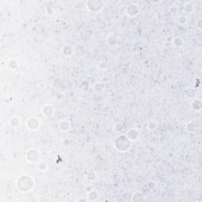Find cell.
Segmentation results:
<instances>
[{
    "mask_svg": "<svg viewBox=\"0 0 202 202\" xmlns=\"http://www.w3.org/2000/svg\"><path fill=\"white\" fill-rule=\"evenodd\" d=\"M33 185H34V182H33L32 178L28 175H23L22 177H20L16 183L18 189L24 193L30 191Z\"/></svg>",
    "mask_w": 202,
    "mask_h": 202,
    "instance_id": "obj_1",
    "label": "cell"
},
{
    "mask_svg": "<svg viewBox=\"0 0 202 202\" xmlns=\"http://www.w3.org/2000/svg\"><path fill=\"white\" fill-rule=\"evenodd\" d=\"M131 141L126 137V135H121L116 138L115 141V147L119 152H126L130 149Z\"/></svg>",
    "mask_w": 202,
    "mask_h": 202,
    "instance_id": "obj_2",
    "label": "cell"
},
{
    "mask_svg": "<svg viewBox=\"0 0 202 202\" xmlns=\"http://www.w3.org/2000/svg\"><path fill=\"white\" fill-rule=\"evenodd\" d=\"M87 8L92 12H99L102 9V4L100 2L98 1H92V2H87Z\"/></svg>",
    "mask_w": 202,
    "mask_h": 202,
    "instance_id": "obj_3",
    "label": "cell"
},
{
    "mask_svg": "<svg viewBox=\"0 0 202 202\" xmlns=\"http://www.w3.org/2000/svg\"><path fill=\"white\" fill-rule=\"evenodd\" d=\"M26 126L27 128L31 130H35L39 127L40 126V121L39 119L35 117H32V118H28V120L26 122Z\"/></svg>",
    "mask_w": 202,
    "mask_h": 202,
    "instance_id": "obj_4",
    "label": "cell"
},
{
    "mask_svg": "<svg viewBox=\"0 0 202 202\" xmlns=\"http://www.w3.org/2000/svg\"><path fill=\"white\" fill-rule=\"evenodd\" d=\"M38 158V152L35 149H29L26 153V159L29 162L36 161Z\"/></svg>",
    "mask_w": 202,
    "mask_h": 202,
    "instance_id": "obj_5",
    "label": "cell"
},
{
    "mask_svg": "<svg viewBox=\"0 0 202 202\" xmlns=\"http://www.w3.org/2000/svg\"><path fill=\"white\" fill-rule=\"evenodd\" d=\"M42 113L43 115H45V116H51V115H53L54 113V108H53L52 106L51 105H45L42 108Z\"/></svg>",
    "mask_w": 202,
    "mask_h": 202,
    "instance_id": "obj_6",
    "label": "cell"
},
{
    "mask_svg": "<svg viewBox=\"0 0 202 202\" xmlns=\"http://www.w3.org/2000/svg\"><path fill=\"white\" fill-rule=\"evenodd\" d=\"M126 137L129 138V140L130 141H135L138 138V134H137V132L135 130L131 129V130H130L127 132Z\"/></svg>",
    "mask_w": 202,
    "mask_h": 202,
    "instance_id": "obj_7",
    "label": "cell"
},
{
    "mask_svg": "<svg viewBox=\"0 0 202 202\" xmlns=\"http://www.w3.org/2000/svg\"><path fill=\"white\" fill-rule=\"evenodd\" d=\"M126 13L128 14L131 17L133 16L137 15V13H138V9L136 5H130L129 6V7L127 8V10H126Z\"/></svg>",
    "mask_w": 202,
    "mask_h": 202,
    "instance_id": "obj_8",
    "label": "cell"
},
{
    "mask_svg": "<svg viewBox=\"0 0 202 202\" xmlns=\"http://www.w3.org/2000/svg\"><path fill=\"white\" fill-rule=\"evenodd\" d=\"M62 54L65 56H70L74 53V49L72 48L71 46L69 45H65L62 49Z\"/></svg>",
    "mask_w": 202,
    "mask_h": 202,
    "instance_id": "obj_9",
    "label": "cell"
},
{
    "mask_svg": "<svg viewBox=\"0 0 202 202\" xmlns=\"http://www.w3.org/2000/svg\"><path fill=\"white\" fill-rule=\"evenodd\" d=\"M70 123L66 120H63V121H62L59 123V128L62 131L68 130L69 129H70Z\"/></svg>",
    "mask_w": 202,
    "mask_h": 202,
    "instance_id": "obj_10",
    "label": "cell"
},
{
    "mask_svg": "<svg viewBox=\"0 0 202 202\" xmlns=\"http://www.w3.org/2000/svg\"><path fill=\"white\" fill-rule=\"evenodd\" d=\"M88 200L89 201H97L98 200V194L96 191L91 190L88 193Z\"/></svg>",
    "mask_w": 202,
    "mask_h": 202,
    "instance_id": "obj_11",
    "label": "cell"
},
{
    "mask_svg": "<svg viewBox=\"0 0 202 202\" xmlns=\"http://www.w3.org/2000/svg\"><path fill=\"white\" fill-rule=\"evenodd\" d=\"M20 122H21L20 118H18V117H16V116L12 117V118H10V120H9V124L11 125L13 127H17V126H18V125L20 124Z\"/></svg>",
    "mask_w": 202,
    "mask_h": 202,
    "instance_id": "obj_12",
    "label": "cell"
},
{
    "mask_svg": "<svg viewBox=\"0 0 202 202\" xmlns=\"http://www.w3.org/2000/svg\"><path fill=\"white\" fill-rule=\"evenodd\" d=\"M107 44H108V45H110V46H115V45H116V44L118 43V39H117L116 36H109V37L107 38Z\"/></svg>",
    "mask_w": 202,
    "mask_h": 202,
    "instance_id": "obj_13",
    "label": "cell"
},
{
    "mask_svg": "<svg viewBox=\"0 0 202 202\" xmlns=\"http://www.w3.org/2000/svg\"><path fill=\"white\" fill-rule=\"evenodd\" d=\"M8 66L9 68L14 70L18 67V62L14 60V59H10L9 62H8Z\"/></svg>",
    "mask_w": 202,
    "mask_h": 202,
    "instance_id": "obj_14",
    "label": "cell"
},
{
    "mask_svg": "<svg viewBox=\"0 0 202 202\" xmlns=\"http://www.w3.org/2000/svg\"><path fill=\"white\" fill-rule=\"evenodd\" d=\"M148 128H149V130H155V128H156V123L153 121L150 122L149 123V125H148Z\"/></svg>",
    "mask_w": 202,
    "mask_h": 202,
    "instance_id": "obj_15",
    "label": "cell"
},
{
    "mask_svg": "<svg viewBox=\"0 0 202 202\" xmlns=\"http://www.w3.org/2000/svg\"><path fill=\"white\" fill-rule=\"evenodd\" d=\"M38 168L41 171H44L47 168V165H46V163H41L40 164L38 165Z\"/></svg>",
    "mask_w": 202,
    "mask_h": 202,
    "instance_id": "obj_16",
    "label": "cell"
}]
</instances>
